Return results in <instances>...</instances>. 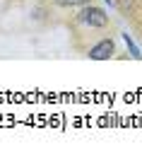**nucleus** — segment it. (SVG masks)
I'll list each match as a JSON object with an SVG mask.
<instances>
[{
  "label": "nucleus",
  "mask_w": 142,
  "mask_h": 157,
  "mask_svg": "<svg viewBox=\"0 0 142 157\" xmlns=\"http://www.w3.org/2000/svg\"><path fill=\"white\" fill-rule=\"evenodd\" d=\"M56 5H60V7H82V5H87L89 0H53Z\"/></svg>",
  "instance_id": "nucleus-4"
},
{
  "label": "nucleus",
  "mask_w": 142,
  "mask_h": 157,
  "mask_svg": "<svg viewBox=\"0 0 142 157\" xmlns=\"http://www.w3.org/2000/svg\"><path fill=\"white\" fill-rule=\"evenodd\" d=\"M113 53H116V46H113L111 39H101L99 44H94L89 48V58L92 60H108Z\"/></svg>",
  "instance_id": "nucleus-2"
},
{
  "label": "nucleus",
  "mask_w": 142,
  "mask_h": 157,
  "mask_svg": "<svg viewBox=\"0 0 142 157\" xmlns=\"http://www.w3.org/2000/svg\"><path fill=\"white\" fill-rule=\"evenodd\" d=\"M77 22L82 27H89V29H106L108 27V15L104 12L101 7L87 2V5H82V10L77 12Z\"/></svg>",
  "instance_id": "nucleus-1"
},
{
  "label": "nucleus",
  "mask_w": 142,
  "mask_h": 157,
  "mask_svg": "<svg viewBox=\"0 0 142 157\" xmlns=\"http://www.w3.org/2000/svg\"><path fill=\"white\" fill-rule=\"evenodd\" d=\"M123 41H125V46H128V51H130V56H133L135 60H140V58H142V53H140V48L135 46V41L130 39V34H128V32L123 34Z\"/></svg>",
  "instance_id": "nucleus-3"
},
{
  "label": "nucleus",
  "mask_w": 142,
  "mask_h": 157,
  "mask_svg": "<svg viewBox=\"0 0 142 157\" xmlns=\"http://www.w3.org/2000/svg\"><path fill=\"white\" fill-rule=\"evenodd\" d=\"M104 2H108V5H111V7H113V0H104Z\"/></svg>",
  "instance_id": "nucleus-5"
}]
</instances>
